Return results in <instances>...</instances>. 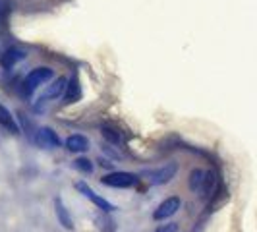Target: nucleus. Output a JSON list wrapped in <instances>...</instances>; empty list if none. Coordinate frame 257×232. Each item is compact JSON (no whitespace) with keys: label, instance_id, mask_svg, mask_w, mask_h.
<instances>
[{"label":"nucleus","instance_id":"obj_2","mask_svg":"<svg viewBox=\"0 0 257 232\" xmlns=\"http://www.w3.org/2000/svg\"><path fill=\"white\" fill-rule=\"evenodd\" d=\"M104 186H110V188H116V190H126V188H134L140 178L132 172H126V170H114V172H108L101 178Z\"/></svg>","mask_w":257,"mask_h":232},{"label":"nucleus","instance_id":"obj_6","mask_svg":"<svg viewBox=\"0 0 257 232\" xmlns=\"http://www.w3.org/2000/svg\"><path fill=\"white\" fill-rule=\"evenodd\" d=\"M33 138H35V143H37L39 147H43V149H56V147H60V138H58V134L52 128H49V126L37 128Z\"/></svg>","mask_w":257,"mask_h":232},{"label":"nucleus","instance_id":"obj_16","mask_svg":"<svg viewBox=\"0 0 257 232\" xmlns=\"http://www.w3.org/2000/svg\"><path fill=\"white\" fill-rule=\"evenodd\" d=\"M155 232H178V222H167V224H161Z\"/></svg>","mask_w":257,"mask_h":232},{"label":"nucleus","instance_id":"obj_12","mask_svg":"<svg viewBox=\"0 0 257 232\" xmlns=\"http://www.w3.org/2000/svg\"><path fill=\"white\" fill-rule=\"evenodd\" d=\"M203 182H205V170L203 168H192L190 170V176H188V188H190V192L201 193Z\"/></svg>","mask_w":257,"mask_h":232},{"label":"nucleus","instance_id":"obj_13","mask_svg":"<svg viewBox=\"0 0 257 232\" xmlns=\"http://www.w3.org/2000/svg\"><path fill=\"white\" fill-rule=\"evenodd\" d=\"M0 126H2V128H6L10 134H14V136H18V134H20V126H18L16 118H14L12 112H10L4 104H0Z\"/></svg>","mask_w":257,"mask_h":232},{"label":"nucleus","instance_id":"obj_15","mask_svg":"<svg viewBox=\"0 0 257 232\" xmlns=\"http://www.w3.org/2000/svg\"><path fill=\"white\" fill-rule=\"evenodd\" d=\"M101 134H103L106 140H110L112 143H122V138H120V134H118V132H114V130L101 128Z\"/></svg>","mask_w":257,"mask_h":232},{"label":"nucleus","instance_id":"obj_10","mask_svg":"<svg viewBox=\"0 0 257 232\" xmlns=\"http://www.w3.org/2000/svg\"><path fill=\"white\" fill-rule=\"evenodd\" d=\"M26 58H27V52L24 51V49L12 47V49H8V51L2 54L0 62H2V66H4L6 70H10V68H14L18 62H22V60H26Z\"/></svg>","mask_w":257,"mask_h":232},{"label":"nucleus","instance_id":"obj_7","mask_svg":"<svg viewBox=\"0 0 257 232\" xmlns=\"http://www.w3.org/2000/svg\"><path fill=\"white\" fill-rule=\"evenodd\" d=\"M66 83H68V77H56V79H51V85H47V89L43 91V101H56L64 95Z\"/></svg>","mask_w":257,"mask_h":232},{"label":"nucleus","instance_id":"obj_4","mask_svg":"<svg viewBox=\"0 0 257 232\" xmlns=\"http://www.w3.org/2000/svg\"><path fill=\"white\" fill-rule=\"evenodd\" d=\"M176 172H178V165L174 161H170V163H165L163 167H159L157 170H151L147 174V180L151 186H165L168 182H172Z\"/></svg>","mask_w":257,"mask_h":232},{"label":"nucleus","instance_id":"obj_11","mask_svg":"<svg viewBox=\"0 0 257 232\" xmlns=\"http://www.w3.org/2000/svg\"><path fill=\"white\" fill-rule=\"evenodd\" d=\"M64 103H77L81 99V85H79V79L77 76H74L72 79H68L66 83V89H64Z\"/></svg>","mask_w":257,"mask_h":232},{"label":"nucleus","instance_id":"obj_3","mask_svg":"<svg viewBox=\"0 0 257 232\" xmlns=\"http://www.w3.org/2000/svg\"><path fill=\"white\" fill-rule=\"evenodd\" d=\"M76 190L79 193H81V195H83L85 199H89V201L95 207H99L101 211H104V213H112V211L116 209V207L112 205V203H110L108 199H104L103 195H99V193L95 192V190L91 188L87 182H83V180L76 182Z\"/></svg>","mask_w":257,"mask_h":232},{"label":"nucleus","instance_id":"obj_9","mask_svg":"<svg viewBox=\"0 0 257 232\" xmlns=\"http://www.w3.org/2000/svg\"><path fill=\"white\" fill-rule=\"evenodd\" d=\"M64 147L70 153H85L89 149V140L81 134H72V136L66 138Z\"/></svg>","mask_w":257,"mask_h":232},{"label":"nucleus","instance_id":"obj_8","mask_svg":"<svg viewBox=\"0 0 257 232\" xmlns=\"http://www.w3.org/2000/svg\"><path fill=\"white\" fill-rule=\"evenodd\" d=\"M54 215H56V220L62 224V228H66V230H72L74 228V220L70 217L68 207L64 205V199L60 195L54 197Z\"/></svg>","mask_w":257,"mask_h":232},{"label":"nucleus","instance_id":"obj_5","mask_svg":"<svg viewBox=\"0 0 257 232\" xmlns=\"http://www.w3.org/2000/svg\"><path fill=\"white\" fill-rule=\"evenodd\" d=\"M180 207H182L180 197H178V195H170V197L163 199V201L157 205V209L153 211V219L155 220L170 219V217H174V215L180 211Z\"/></svg>","mask_w":257,"mask_h":232},{"label":"nucleus","instance_id":"obj_14","mask_svg":"<svg viewBox=\"0 0 257 232\" xmlns=\"http://www.w3.org/2000/svg\"><path fill=\"white\" fill-rule=\"evenodd\" d=\"M74 167H76L79 172H83V174H93V170H95L93 161L87 159V157H77L76 161H74Z\"/></svg>","mask_w":257,"mask_h":232},{"label":"nucleus","instance_id":"obj_1","mask_svg":"<svg viewBox=\"0 0 257 232\" xmlns=\"http://www.w3.org/2000/svg\"><path fill=\"white\" fill-rule=\"evenodd\" d=\"M51 79H54V70L49 68V66H39V68H33L29 74L24 79V93L26 95H31L35 89H39L41 85L49 83Z\"/></svg>","mask_w":257,"mask_h":232}]
</instances>
